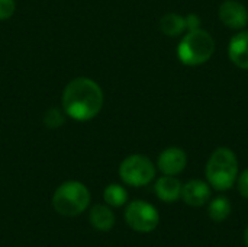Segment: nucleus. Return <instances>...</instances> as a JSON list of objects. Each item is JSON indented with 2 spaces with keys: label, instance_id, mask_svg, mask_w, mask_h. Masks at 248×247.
Returning a JSON list of instances; mask_svg holds the SVG:
<instances>
[{
  "label": "nucleus",
  "instance_id": "nucleus-1",
  "mask_svg": "<svg viewBox=\"0 0 248 247\" xmlns=\"http://www.w3.org/2000/svg\"><path fill=\"white\" fill-rule=\"evenodd\" d=\"M62 109L77 122L96 118L105 103V95L97 82L89 77H76L67 83L62 92Z\"/></svg>",
  "mask_w": 248,
  "mask_h": 247
},
{
  "label": "nucleus",
  "instance_id": "nucleus-2",
  "mask_svg": "<svg viewBox=\"0 0 248 247\" xmlns=\"http://www.w3.org/2000/svg\"><path fill=\"white\" fill-rule=\"evenodd\" d=\"M238 178V159L228 147L217 148L206 163V179L217 191L231 189Z\"/></svg>",
  "mask_w": 248,
  "mask_h": 247
},
{
  "label": "nucleus",
  "instance_id": "nucleus-3",
  "mask_svg": "<svg viewBox=\"0 0 248 247\" xmlns=\"http://www.w3.org/2000/svg\"><path fill=\"white\" fill-rule=\"evenodd\" d=\"M215 52V41L212 35L199 28L187 31L177 47V57L185 66H202L208 63Z\"/></svg>",
  "mask_w": 248,
  "mask_h": 247
},
{
  "label": "nucleus",
  "instance_id": "nucleus-4",
  "mask_svg": "<svg viewBox=\"0 0 248 247\" xmlns=\"http://www.w3.org/2000/svg\"><path fill=\"white\" fill-rule=\"evenodd\" d=\"M90 191L78 181L61 183L52 195V207L62 217H77L90 205Z\"/></svg>",
  "mask_w": 248,
  "mask_h": 247
},
{
  "label": "nucleus",
  "instance_id": "nucleus-5",
  "mask_svg": "<svg viewBox=\"0 0 248 247\" xmlns=\"http://www.w3.org/2000/svg\"><path fill=\"white\" fill-rule=\"evenodd\" d=\"M119 178L134 188L147 186L155 178V166L144 154H131L119 165Z\"/></svg>",
  "mask_w": 248,
  "mask_h": 247
},
{
  "label": "nucleus",
  "instance_id": "nucleus-6",
  "mask_svg": "<svg viewBox=\"0 0 248 247\" xmlns=\"http://www.w3.org/2000/svg\"><path fill=\"white\" fill-rule=\"evenodd\" d=\"M125 221L137 233H151L158 227L160 214L153 204L135 199L125 210Z\"/></svg>",
  "mask_w": 248,
  "mask_h": 247
},
{
  "label": "nucleus",
  "instance_id": "nucleus-7",
  "mask_svg": "<svg viewBox=\"0 0 248 247\" xmlns=\"http://www.w3.org/2000/svg\"><path fill=\"white\" fill-rule=\"evenodd\" d=\"M187 166V154L183 148L169 147L161 151L157 160V167L163 175L177 176Z\"/></svg>",
  "mask_w": 248,
  "mask_h": 247
},
{
  "label": "nucleus",
  "instance_id": "nucleus-8",
  "mask_svg": "<svg viewBox=\"0 0 248 247\" xmlns=\"http://www.w3.org/2000/svg\"><path fill=\"white\" fill-rule=\"evenodd\" d=\"M219 19L231 29H243L248 23L247 7L238 0H225L219 6Z\"/></svg>",
  "mask_w": 248,
  "mask_h": 247
},
{
  "label": "nucleus",
  "instance_id": "nucleus-9",
  "mask_svg": "<svg viewBox=\"0 0 248 247\" xmlns=\"http://www.w3.org/2000/svg\"><path fill=\"white\" fill-rule=\"evenodd\" d=\"M182 199L186 205L199 208L211 199V185L201 179H192L182 188Z\"/></svg>",
  "mask_w": 248,
  "mask_h": 247
},
{
  "label": "nucleus",
  "instance_id": "nucleus-10",
  "mask_svg": "<svg viewBox=\"0 0 248 247\" xmlns=\"http://www.w3.org/2000/svg\"><path fill=\"white\" fill-rule=\"evenodd\" d=\"M228 55L238 68L248 70V31L234 35L228 45Z\"/></svg>",
  "mask_w": 248,
  "mask_h": 247
},
{
  "label": "nucleus",
  "instance_id": "nucleus-11",
  "mask_svg": "<svg viewBox=\"0 0 248 247\" xmlns=\"http://www.w3.org/2000/svg\"><path fill=\"white\" fill-rule=\"evenodd\" d=\"M182 182L176 176H161L155 182V195L163 202H176L182 198Z\"/></svg>",
  "mask_w": 248,
  "mask_h": 247
},
{
  "label": "nucleus",
  "instance_id": "nucleus-12",
  "mask_svg": "<svg viewBox=\"0 0 248 247\" xmlns=\"http://www.w3.org/2000/svg\"><path fill=\"white\" fill-rule=\"evenodd\" d=\"M89 221L93 226V229H96L97 231L106 233V231H110L113 229L116 220H115V214L109 205L96 204L90 210Z\"/></svg>",
  "mask_w": 248,
  "mask_h": 247
},
{
  "label": "nucleus",
  "instance_id": "nucleus-13",
  "mask_svg": "<svg viewBox=\"0 0 248 247\" xmlns=\"http://www.w3.org/2000/svg\"><path fill=\"white\" fill-rule=\"evenodd\" d=\"M160 29L167 36H179L186 31V19L177 13H166L160 19Z\"/></svg>",
  "mask_w": 248,
  "mask_h": 247
},
{
  "label": "nucleus",
  "instance_id": "nucleus-14",
  "mask_svg": "<svg viewBox=\"0 0 248 247\" xmlns=\"http://www.w3.org/2000/svg\"><path fill=\"white\" fill-rule=\"evenodd\" d=\"M231 202L228 198L225 197H217L215 199H212L209 202L208 207V215L214 223H222L225 220H228V217L231 215Z\"/></svg>",
  "mask_w": 248,
  "mask_h": 247
},
{
  "label": "nucleus",
  "instance_id": "nucleus-15",
  "mask_svg": "<svg viewBox=\"0 0 248 247\" xmlns=\"http://www.w3.org/2000/svg\"><path fill=\"white\" fill-rule=\"evenodd\" d=\"M103 199L109 207L119 208L126 204L128 201V192L122 185L118 183H110L105 188L103 191Z\"/></svg>",
  "mask_w": 248,
  "mask_h": 247
},
{
  "label": "nucleus",
  "instance_id": "nucleus-16",
  "mask_svg": "<svg viewBox=\"0 0 248 247\" xmlns=\"http://www.w3.org/2000/svg\"><path fill=\"white\" fill-rule=\"evenodd\" d=\"M65 112H64V109L61 111V109H58V108H49L46 112H45V115H44V124L48 127V128H51V130H55V128H58V127H61L64 122H65Z\"/></svg>",
  "mask_w": 248,
  "mask_h": 247
},
{
  "label": "nucleus",
  "instance_id": "nucleus-17",
  "mask_svg": "<svg viewBox=\"0 0 248 247\" xmlns=\"http://www.w3.org/2000/svg\"><path fill=\"white\" fill-rule=\"evenodd\" d=\"M16 9L15 0H0V20H6L13 16Z\"/></svg>",
  "mask_w": 248,
  "mask_h": 247
},
{
  "label": "nucleus",
  "instance_id": "nucleus-18",
  "mask_svg": "<svg viewBox=\"0 0 248 247\" xmlns=\"http://www.w3.org/2000/svg\"><path fill=\"white\" fill-rule=\"evenodd\" d=\"M237 186H238V192L241 194V197L248 199V169H246L238 178H237Z\"/></svg>",
  "mask_w": 248,
  "mask_h": 247
},
{
  "label": "nucleus",
  "instance_id": "nucleus-19",
  "mask_svg": "<svg viewBox=\"0 0 248 247\" xmlns=\"http://www.w3.org/2000/svg\"><path fill=\"white\" fill-rule=\"evenodd\" d=\"M185 19H186V31H193L201 28V17L196 13H190Z\"/></svg>",
  "mask_w": 248,
  "mask_h": 247
},
{
  "label": "nucleus",
  "instance_id": "nucleus-20",
  "mask_svg": "<svg viewBox=\"0 0 248 247\" xmlns=\"http://www.w3.org/2000/svg\"><path fill=\"white\" fill-rule=\"evenodd\" d=\"M244 243L248 247V226L246 227V230H244Z\"/></svg>",
  "mask_w": 248,
  "mask_h": 247
}]
</instances>
